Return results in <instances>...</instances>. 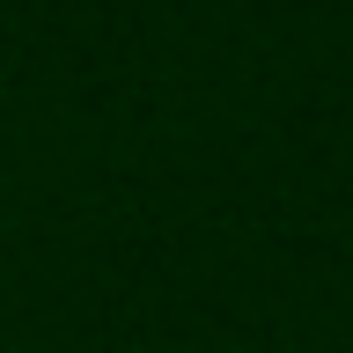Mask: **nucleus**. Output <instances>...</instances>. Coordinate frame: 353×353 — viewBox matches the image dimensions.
Here are the masks:
<instances>
[]
</instances>
